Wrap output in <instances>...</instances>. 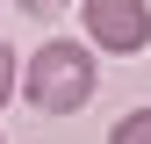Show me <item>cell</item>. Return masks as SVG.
I'll use <instances>...</instances> for the list:
<instances>
[{"instance_id":"6da1fadb","label":"cell","mask_w":151,"mask_h":144,"mask_svg":"<svg viewBox=\"0 0 151 144\" xmlns=\"http://www.w3.org/2000/svg\"><path fill=\"white\" fill-rule=\"evenodd\" d=\"M93 86H101V72H93V50L72 43V36H50L43 50H29L22 65V94L36 115H79V108L93 101Z\"/></svg>"},{"instance_id":"7a4b0ae2","label":"cell","mask_w":151,"mask_h":144,"mask_svg":"<svg viewBox=\"0 0 151 144\" xmlns=\"http://www.w3.org/2000/svg\"><path fill=\"white\" fill-rule=\"evenodd\" d=\"M79 29L93 36V50H108V58H137L151 43V7L144 0H86Z\"/></svg>"},{"instance_id":"3957f363","label":"cell","mask_w":151,"mask_h":144,"mask_svg":"<svg viewBox=\"0 0 151 144\" xmlns=\"http://www.w3.org/2000/svg\"><path fill=\"white\" fill-rule=\"evenodd\" d=\"M108 144H151V108H129V115L108 122Z\"/></svg>"},{"instance_id":"277c9868","label":"cell","mask_w":151,"mask_h":144,"mask_svg":"<svg viewBox=\"0 0 151 144\" xmlns=\"http://www.w3.org/2000/svg\"><path fill=\"white\" fill-rule=\"evenodd\" d=\"M14 86H22V58H14V43H0V108L14 101Z\"/></svg>"}]
</instances>
